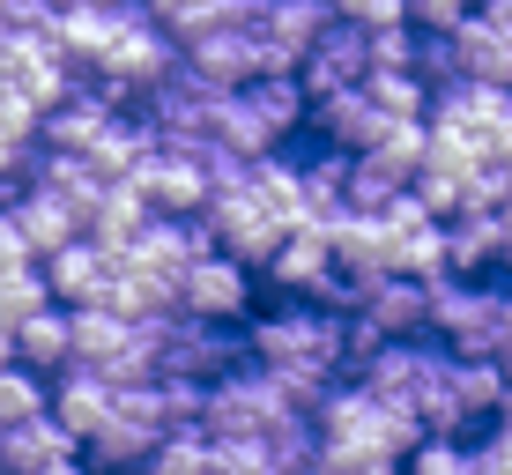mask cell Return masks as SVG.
<instances>
[{
  "label": "cell",
  "mask_w": 512,
  "mask_h": 475,
  "mask_svg": "<svg viewBox=\"0 0 512 475\" xmlns=\"http://www.w3.org/2000/svg\"><path fill=\"white\" fill-rule=\"evenodd\" d=\"M127 186H141V201H149L156 216H193V208H208V193H216V164H208V149L156 142L127 171Z\"/></svg>",
  "instance_id": "1"
},
{
  "label": "cell",
  "mask_w": 512,
  "mask_h": 475,
  "mask_svg": "<svg viewBox=\"0 0 512 475\" xmlns=\"http://www.w3.org/2000/svg\"><path fill=\"white\" fill-rule=\"evenodd\" d=\"M282 231H290V223L282 216H268V208L253 201V186L245 179H231V186H216L208 193V245H216V253H231L238 268H268V253L282 245Z\"/></svg>",
  "instance_id": "2"
},
{
  "label": "cell",
  "mask_w": 512,
  "mask_h": 475,
  "mask_svg": "<svg viewBox=\"0 0 512 475\" xmlns=\"http://www.w3.org/2000/svg\"><path fill=\"white\" fill-rule=\"evenodd\" d=\"M171 67H179V45H171L164 30H156L149 15L134 8L127 23L112 30V45H104V60H97V82H104L112 97H127V90H141V97H149L156 82L171 75Z\"/></svg>",
  "instance_id": "3"
},
{
  "label": "cell",
  "mask_w": 512,
  "mask_h": 475,
  "mask_svg": "<svg viewBox=\"0 0 512 475\" xmlns=\"http://www.w3.org/2000/svg\"><path fill=\"white\" fill-rule=\"evenodd\" d=\"M238 23L260 38V52L275 60V75H290V67L312 52V38L334 23V15H327V0H245Z\"/></svg>",
  "instance_id": "4"
},
{
  "label": "cell",
  "mask_w": 512,
  "mask_h": 475,
  "mask_svg": "<svg viewBox=\"0 0 512 475\" xmlns=\"http://www.w3.org/2000/svg\"><path fill=\"white\" fill-rule=\"evenodd\" d=\"M179 60H186L201 82H216V90H245V82L275 75V60L260 52V38H253L245 23H223V30H208V38L179 45Z\"/></svg>",
  "instance_id": "5"
},
{
  "label": "cell",
  "mask_w": 512,
  "mask_h": 475,
  "mask_svg": "<svg viewBox=\"0 0 512 475\" xmlns=\"http://www.w3.org/2000/svg\"><path fill=\"white\" fill-rule=\"evenodd\" d=\"M245 305H253V283H245V268L231 253H216V245L179 275V312H193V320L231 327V320H245Z\"/></svg>",
  "instance_id": "6"
},
{
  "label": "cell",
  "mask_w": 512,
  "mask_h": 475,
  "mask_svg": "<svg viewBox=\"0 0 512 475\" xmlns=\"http://www.w3.org/2000/svg\"><path fill=\"white\" fill-rule=\"evenodd\" d=\"M305 97H334V90H357L364 75H372V30H357L342 15V23H327L320 38H312L305 60Z\"/></svg>",
  "instance_id": "7"
},
{
  "label": "cell",
  "mask_w": 512,
  "mask_h": 475,
  "mask_svg": "<svg viewBox=\"0 0 512 475\" xmlns=\"http://www.w3.org/2000/svg\"><path fill=\"white\" fill-rule=\"evenodd\" d=\"M112 268H119V253H112V245H97L90 231L67 238L60 253H45V260H38V275H45V297H52V305H97L104 283H112Z\"/></svg>",
  "instance_id": "8"
},
{
  "label": "cell",
  "mask_w": 512,
  "mask_h": 475,
  "mask_svg": "<svg viewBox=\"0 0 512 475\" xmlns=\"http://www.w3.org/2000/svg\"><path fill=\"white\" fill-rule=\"evenodd\" d=\"M268 275L290 297H312V305H334L342 283H334V253H327V231H312V223H297V231H282V245L268 253Z\"/></svg>",
  "instance_id": "9"
},
{
  "label": "cell",
  "mask_w": 512,
  "mask_h": 475,
  "mask_svg": "<svg viewBox=\"0 0 512 475\" xmlns=\"http://www.w3.org/2000/svg\"><path fill=\"white\" fill-rule=\"evenodd\" d=\"M112 119H119V97L104 90V82H97V90H67V97L38 119V142H45V149H67V156H90L97 134L112 127Z\"/></svg>",
  "instance_id": "10"
},
{
  "label": "cell",
  "mask_w": 512,
  "mask_h": 475,
  "mask_svg": "<svg viewBox=\"0 0 512 475\" xmlns=\"http://www.w3.org/2000/svg\"><path fill=\"white\" fill-rule=\"evenodd\" d=\"M201 253H208V231H193L186 216H149V223H141V238L127 245V260H134V268L164 275V283H179V275H186Z\"/></svg>",
  "instance_id": "11"
},
{
  "label": "cell",
  "mask_w": 512,
  "mask_h": 475,
  "mask_svg": "<svg viewBox=\"0 0 512 475\" xmlns=\"http://www.w3.org/2000/svg\"><path fill=\"white\" fill-rule=\"evenodd\" d=\"M52 461H75V431H67L52 409L0 431V475H45Z\"/></svg>",
  "instance_id": "12"
},
{
  "label": "cell",
  "mask_w": 512,
  "mask_h": 475,
  "mask_svg": "<svg viewBox=\"0 0 512 475\" xmlns=\"http://www.w3.org/2000/svg\"><path fill=\"white\" fill-rule=\"evenodd\" d=\"M112 401H119V386H112V379H97L90 364H67V372H52V416L75 431V446H82L90 431H104Z\"/></svg>",
  "instance_id": "13"
},
{
  "label": "cell",
  "mask_w": 512,
  "mask_h": 475,
  "mask_svg": "<svg viewBox=\"0 0 512 475\" xmlns=\"http://www.w3.org/2000/svg\"><path fill=\"white\" fill-rule=\"evenodd\" d=\"M8 216H15V238L30 245V260H45V253H60L67 238H82V216L60 201V193H45V186H23Z\"/></svg>",
  "instance_id": "14"
},
{
  "label": "cell",
  "mask_w": 512,
  "mask_h": 475,
  "mask_svg": "<svg viewBox=\"0 0 512 475\" xmlns=\"http://www.w3.org/2000/svg\"><path fill=\"white\" fill-rule=\"evenodd\" d=\"M67 334H75V364L90 372H112L134 349V320H119L112 305H67Z\"/></svg>",
  "instance_id": "15"
},
{
  "label": "cell",
  "mask_w": 512,
  "mask_h": 475,
  "mask_svg": "<svg viewBox=\"0 0 512 475\" xmlns=\"http://www.w3.org/2000/svg\"><path fill=\"white\" fill-rule=\"evenodd\" d=\"M15 364H30V372H67L75 364V334H67V305H38L30 320H15Z\"/></svg>",
  "instance_id": "16"
},
{
  "label": "cell",
  "mask_w": 512,
  "mask_h": 475,
  "mask_svg": "<svg viewBox=\"0 0 512 475\" xmlns=\"http://www.w3.org/2000/svg\"><path fill=\"white\" fill-rule=\"evenodd\" d=\"M490 260H505V216L498 208H461V216H446V268L475 275V268H490Z\"/></svg>",
  "instance_id": "17"
},
{
  "label": "cell",
  "mask_w": 512,
  "mask_h": 475,
  "mask_svg": "<svg viewBox=\"0 0 512 475\" xmlns=\"http://www.w3.org/2000/svg\"><path fill=\"white\" fill-rule=\"evenodd\" d=\"M312 104H320L327 142H342V149H357V156L386 134V112L372 104V90H364V82H357V90H334V97H312Z\"/></svg>",
  "instance_id": "18"
},
{
  "label": "cell",
  "mask_w": 512,
  "mask_h": 475,
  "mask_svg": "<svg viewBox=\"0 0 512 475\" xmlns=\"http://www.w3.org/2000/svg\"><path fill=\"white\" fill-rule=\"evenodd\" d=\"M238 8L245 0H149V23L164 30L171 45H193V38H208V30L238 23Z\"/></svg>",
  "instance_id": "19"
},
{
  "label": "cell",
  "mask_w": 512,
  "mask_h": 475,
  "mask_svg": "<svg viewBox=\"0 0 512 475\" xmlns=\"http://www.w3.org/2000/svg\"><path fill=\"white\" fill-rule=\"evenodd\" d=\"M453 409H461V424L498 416L505 409V372L490 357H453Z\"/></svg>",
  "instance_id": "20"
},
{
  "label": "cell",
  "mask_w": 512,
  "mask_h": 475,
  "mask_svg": "<svg viewBox=\"0 0 512 475\" xmlns=\"http://www.w3.org/2000/svg\"><path fill=\"white\" fill-rule=\"evenodd\" d=\"M238 97L253 104V119L275 134V142L297 127V119H305V104H312V97H305V82H290V75H260V82H245Z\"/></svg>",
  "instance_id": "21"
},
{
  "label": "cell",
  "mask_w": 512,
  "mask_h": 475,
  "mask_svg": "<svg viewBox=\"0 0 512 475\" xmlns=\"http://www.w3.org/2000/svg\"><path fill=\"white\" fill-rule=\"evenodd\" d=\"M364 90H372V104L386 119H423V112H431V82H423L416 67H372Z\"/></svg>",
  "instance_id": "22"
},
{
  "label": "cell",
  "mask_w": 512,
  "mask_h": 475,
  "mask_svg": "<svg viewBox=\"0 0 512 475\" xmlns=\"http://www.w3.org/2000/svg\"><path fill=\"white\" fill-rule=\"evenodd\" d=\"M141 475H216V438H208V431L156 438V453L141 461Z\"/></svg>",
  "instance_id": "23"
},
{
  "label": "cell",
  "mask_w": 512,
  "mask_h": 475,
  "mask_svg": "<svg viewBox=\"0 0 512 475\" xmlns=\"http://www.w3.org/2000/svg\"><path fill=\"white\" fill-rule=\"evenodd\" d=\"M401 193H409V179H394L379 156H349V216H386Z\"/></svg>",
  "instance_id": "24"
},
{
  "label": "cell",
  "mask_w": 512,
  "mask_h": 475,
  "mask_svg": "<svg viewBox=\"0 0 512 475\" xmlns=\"http://www.w3.org/2000/svg\"><path fill=\"white\" fill-rule=\"evenodd\" d=\"M45 409H52L45 372H30V364H0V431L30 424V416H45Z\"/></svg>",
  "instance_id": "25"
},
{
  "label": "cell",
  "mask_w": 512,
  "mask_h": 475,
  "mask_svg": "<svg viewBox=\"0 0 512 475\" xmlns=\"http://www.w3.org/2000/svg\"><path fill=\"white\" fill-rule=\"evenodd\" d=\"M38 305H52V297H45V275H38V260H30V268H0V327L30 320Z\"/></svg>",
  "instance_id": "26"
},
{
  "label": "cell",
  "mask_w": 512,
  "mask_h": 475,
  "mask_svg": "<svg viewBox=\"0 0 512 475\" xmlns=\"http://www.w3.org/2000/svg\"><path fill=\"white\" fill-rule=\"evenodd\" d=\"M409 475H475V453L453 438H423V446H409Z\"/></svg>",
  "instance_id": "27"
},
{
  "label": "cell",
  "mask_w": 512,
  "mask_h": 475,
  "mask_svg": "<svg viewBox=\"0 0 512 475\" xmlns=\"http://www.w3.org/2000/svg\"><path fill=\"white\" fill-rule=\"evenodd\" d=\"M475 15V0H409V23L423 30V38H446V30H461Z\"/></svg>",
  "instance_id": "28"
},
{
  "label": "cell",
  "mask_w": 512,
  "mask_h": 475,
  "mask_svg": "<svg viewBox=\"0 0 512 475\" xmlns=\"http://www.w3.org/2000/svg\"><path fill=\"white\" fill-rule=\"evenodd\" d=\"M30 164V149H15V142H0V179H8V171H23Z\"/></svg>",
  "instance_id": "29"
},
{
  "label": "cell",
  "mask_w": 512,
  "mask_h": 475,
  "mask_svg": "<svg viewBox=\"0 0 512 475\" xmlns=\"http://www.w3.org/2000/svg\"><path fill=\"white\" fill-rule=\"evenodd\" d=\"M45 475H90V468H82V461H52Z\"/></svg>",
  "instance_id": "30"
},
{
  "label": "cell",
  "mask_w": 512,
  "mask_h": 475,
  "mask_svg": "<svg viewBox=\"0 0 512 475\" xmlns=\"http://www.w3.org/2000/svg\"><path fill=\"white\" fill-rule=\"evenodd\" d=\"M0 364H15V334L8 327H0Z\"/></svg>",
  "instance_id": "31"
},
{
  "label": "cell",
  "mask_w": 512,
  "mask_h": 475,
  "mask_svg": "<svg viewBox=\"0 0 512 475\" xmlns=\"http://www.w3.org/2000/svg\"><path fill=\"white\" fill-rule=\"evenodd\" d=\"M52 8H75V0H52Z\"/></svg>",
  "instance_id": "32"
}]
</instances>
